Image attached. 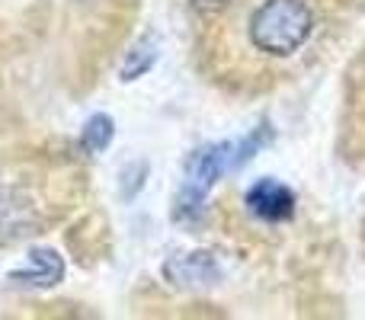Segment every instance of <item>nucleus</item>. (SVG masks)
<instances>
[{
  "label": "nucleus",
  "instance_id": "obj_1",
  "mask_svg": "<svg viewBox=\"0 0 365 320\" xmlns=\"http://www.w3.org/2000/svg\"><path fill=\"white\" fill-rule=\"evenodd\" d=\"M314 32V13L304 0H266L250 16V42L259 51L289 58Z\"/></svg>",
  "mask_w": 365,
  "mask_h": 320
},
{
  "label": "nucleus",
  "instance_id": "obj_2",
  "mask_svg": "<svg viewBox=\"0 0 365 320\" xmlns=\"http://www.w3.org/2000/svg\"><path fill=\"white\" fill-rule=\"evenodd\" d=\"M234 160V141H221V145H205L195 154H189L186 160V173H182V186L177 195V221H192L202 218V208H205V199L212 192V186L221 180V176L231 170Z\"/></svg>",
  "mask_w": 365,
  "mask_h": 320
},
{
  "label": "nucleus",
  "instance_id": "obj_3",
  "mask_svg": "<svg viewBox=\"0 0 365 320\" xmlns=\"http://www.w3.org/2000/svg\"><path fill=\"white\" fill-rule=\"evenodd\" d=\"M247 208L259 221L282 224V221H289L295 215V192L279 180H259L247 189Z\"/></svg>",
  "mask_w": 365,
  "mask_h": 320
},
{
  "label": "nucleus",
  "instance_id": "obj_4",
  "mask_svg": "<svg viewBox=\"0 0 365 320\" xmlns=\"http://www.w3.org/2000/svg\"><path fill=\"white\" fill-rule=\"evenodd\" d=\"M164 276L177 285H215L221 279V266L208 250H195L173 257L164 266Z\"/></svg>",
  "mask_w": 365,
  "mask_h": 320
},
{
  "label": "nucleus",
  "instance_id": "obj_5",
  "mask_svg": "<svg viewBox=\"0 0 365 320\" xmlns=\"http://www.w3.org/2000/svg\"><path fill=\"white\" fill-rule=\"evenodd\" d=\"M64 279V259L58 257L51 247H38L26 257V266L16 272H10V282L19 285H42V289H51Z\"/></svg>",
  "mask_w": 365,
  "mask_h": 320
},
{
  "label": "nucleus",
  "instance_id": "obj_6",
  "mask_svg": "<svg viewBox=\"0 0 365 320\" xmlns=\"http://www.w3.org/2000/svg\"><path fill=\"white\" fill-rule=\"evenodd\" d=\"M160 55V42L158 36H145L141 42H135V48L128 51L125 64H122V81H138V77H145L148 71L154 68V61H158Z\"/></svg>",
  "mask_w": 365,
  "mask_h": 320
},
{
  "label": "nucleus",
  "instance_id": "obj_7",
  "mask_svg": "<svg viewBox=\"0 0 365 320\" xmlns=\"http://www.w3.org/2000/svg\"><path fill=\"white\" fill-rule=\"evenodd\" d=\"M113 135H115V125L106 113H96L87 119L83 125V135H81V148L90 154H103L109 145H113Z\"/></svg>",
  "mask_w": 365,
  "mask_h": 320
},
{
  "label": "nucleus",
  "instance_id": "obj_8",
  "mask_svg": "<svg viewBox=\"0 0 365 320\" xmlns=\"http://www.w3.org/2000/svg\"><path fill=\"white\" fill-rule=\"evenodd\" d=\"M269 141H272V128H269V125H259V128H253V132L247 135L244 141H237V145H234V160H231V170L244 167V163L250 160L253 154H257L263 145H269Z\"/></svg>",
  "mask_w": 365,
  "mask_h": 320
},
{
  "label": "nucleus",
  "instance_id": "obj_9",
  "mask_svg": "<svg viewBox=\"0 0 365 320\" xmlns=\"http://www.w3.org/2000/svg\"><path fill=\"white\" fill-rule=\"evenodd\" d=\"M145 176H148V163L145 160L128 163L125 173H122V199L132 202L135 195H138V189L145 186Z\"/></svg>",
  "mask_w": 365,
  "mask_h": 320
}]
</instances>
